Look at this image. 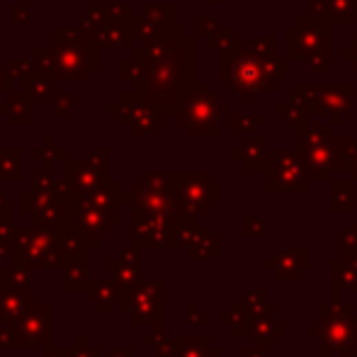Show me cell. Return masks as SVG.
<instances>
[{"mask_svg":"<svg viewBox=\"0 0 357 357\" xmlns=\"http://www.w3.org/2000/svg\"><path fill=\"white\" fill-rule=\"evenodd\" d=\"M268 190H306L299 163L287 151H280V158L268 173Z\"/></svg>","mask_w":357,"mask_h":357,"instance_id":"7","label":"cell"},{"mask_svg":"<svg viewBox=\"0 0 357 357\" xmlns=\"http://www.w3.org/2000/svg\"><path fill=\"white\" fill-rule=\"evenodd\" d=\"M13 265L29 270H63L56 234L42 226H13Z\"/></svg>","mask_w":357,"mask_h":357,"instance_id":"1","label":"cell"},{"mask_svg":"<svg viewBox=\"0 0 357 357\" xmlns=\"http://www.w3.org/2000/svg\"><path fill=\"white\" fill-rule=\"evenodd\" d=\"M73 357H102L100 355V348H95L88 340V335H78L73 343Z\"/></svg>","mask_w":357,"mask_h":357,"instance_id":"15","label":"cell"},{"mask_svg":"<svg viewBox=\"0 0 357 357\" xmlns=\"http://www.w3.org/2000/svg\"><path fill=\"white\" fill-rule=\"evenodd\" d=\"M32 291H3L0 289V324L13 326L32 309Z\"/></svg>","mask_w":357,"mask_h":357,"instance_id":"8","label":"cell"},{"mask_svg":"<svg viewBox=\"0 0 357 357\" xmlns=\"http://www.w3.org/2000/svg\"><path fill=\"white\" fill-rule=\"evenodd\" d=\"M42 357H73V348H61V345H49L42 350Z\"/></svg>","mask_w":357,"mask_h":357,"instance_id":"16","label":"cell"},{"mask_svg":"<svg viewBox=\"0 0 357 357\" xmlns=\"http://www.w3.org/2000/svg\"><path fill=\"white\" fill-rule=\"evenodd\" d=\"M163 343V326H155V331L151 335H144V345L146 348H158Z\"/></svg>","mask_w":357,"mask_h":357,"instance_id":"17","label":"cell"},{"mask_svg":"<svg viewBox=\"0 0 357 357\" xmlns=\"http://www.w3.org/2000/svg\"><path fill=\"white\" fill-rule=\"evenodd\" d=\"M13 331V345L20 348H49L56 343V306L52 301H42V304H32V309L10 326Z\"/></svg>","mask_w":357,"mask_h":357,"instance_id":"2","label":"cell"},{"mask_svg":"<svg viewBox=\"0 0 357 357\" xmlns=\"http://www.w3.org/2000/svg\"><path fill=\"white\" fill-rule=\"evenodd\" d=\"M188 255L190 258H216V255H219V241L204 234L199 241L188 245Z\"/></svg>","mask_w":357,"mask_h":357,"instance_id":"14","label":"cell"},{"mask_svg":"<svg viewBox=\"0 0 357 357\" xmlns=\"http://www.w3.org/2000/svg\"><path fill=\"white\" fill-rule=\"evenodd\" d=\"M241 61L243 63H241V66L236 63V71H234V88L243 93L245 102H250L253 93L273 88L270 83H265V80H270V73H268V66L260 63V59H258V63L250 56H243Z\"/></svg>","mask_w":357,"mask_h":357,"instance_id":"6","label":"cell"},{"mask_svg":"<svg viewBox=\"0 0 357 357\" xmlns=\"http://www.w3.org/2000/svg\"><path fill=\"white\" fill-rule=\"evenodd\" d=\"M5 345H13V331H10V326L0 324V348H5Z\"/></svg>","mask_w":357,"mask_h":357,"instance_id":"19","label":"cell"},{"mask_svg":"<svg viewBox=\"0 0 357 357\" xmlns=\"http://www.w3.org/2000/svg\"><path fill=\"white\" fill-rule=\"evenodd\" d=\"M85 296H88L90 304H95L100 316H107L112 304L119 299V289L112 280H93L88 291H85Z\"/></svg>","mask_w":357,"mask_h":357,"instance_id":"10","label":"cell"},{"mask_svg":"<svg viewBox=\"0 0 357 357\" xmlns=\"http://www.w3.org/2000/svg\"><path fill=\"white\" fill-rule=\"evenodd\" d=\"M188 319H190V321H207V316H204V314H197V304H190V306H188Z\"/></svg>","mask_w":357,"mask_h":357,"instance_id":"20","label":"cell"},{"mask_svg":"<svg viewBox=\"0 0 357 357\" xmlns=\"http://www.w3.org/2000/svg\"><path fill=\"white\" fill-rule=\"evenodd\" d=\"M324 331H326V343L333 345L338 353L345 355V340L353 335V319L343 314H335L333 319H326L324 316Z\"/></svg>","mask_w":357,"mask_h":357,"instance_id":"11","label":"cell"},{"mask_svg":"<svg viewBox=\"0 0 357 357\" xmlns=\"http://www.w3.org/2000/svg\"><path fill=\"white\" fill-rule=\"evenodd\" d=\"M160 294H163V282L153 280V282H139L134 289L119 291V309L124 316L132 319L137 326H163V304H160Z\"/></svg>","mask_w":357,"mask_h":357,"instance_id":"3","label":"cell"},{"mask_svg":"<svg viewBox=\"0 0 357 357\" xmlns=\"http://www.w3.org/2000/svg\"><path fill=\"white\" fill-rule=\"evenodd\" d=\"M63 275H66V280H63V289L71 294V291H88L90 287V273H88V263H75V265H68V268H63Z\"/></svg>","mask_w":357,"mask_h":357,"instance_id":"13","label":"cell"},{"mask_svg":"<svg viewBox=\"0 0 357 357\" xmlns=\"http://www.w3.org/2000/svg\"><path fill=\"white\" fill-rule=\"evenodd\" d=\"M134 245H173V219L165 214H137L132 229Z\"/></svg>","mask_w":357,"mask_h":357,"instance_id":"4","label":"cell"},{"mask_svg":"<svg viewBox=\"0 0 357 357\" xmlns=\"http://www.w3.org/2000/svg\"><path fill=\"white\" fill-rule=\"evenodd\" d=\"M142 275H144V263H142V255H139V245H129L117 258L109 260V280L117 284L119 291L134 289V287L142 282Z\"/></svg>","mask_w":357,"mask_h":357,"instance_id":"5","label":"cell"},{"mask_svg":"<svg viewBox=\"0 0 357 357\" xmlns=\"http://www.w3.org/2000/svg\"><path fill=\"white\" fill-rule=\"evenodd\" d=\"M13 258V238H0V260Z\"/></svg>","mask_w":357,"mask_h":357,"instance_id":"18","label":"cell"},{"mask_svg":"<svg viewBox=\"0 0 357 357\" xmlns=\"http://www.w3.org/2000/svg\"><path fill=\"white\" fill-rule=\"evenodd\" d=\"M107 357H134V353H132V348H117V350H112Z\"/></svg>","mask_w":357,"mask_h":357,"instance_id":"21","label":"cell"},{"mask_svg":"<svg viewBox=\"0 0 357 357\" xmlns=\"http://www.w3.org/2000/svg\"><path fill=\"white\" fill-rule=\"evenodd\" d=\"M56 248H59V255H61L63 268H68V265H75V263H85V248H90V245L78 231L68 229L56 236Z\"/></svg>","mask_w":357,"mask_h":357,"instance_id":"9","label":"cell"},{"mask_svg":"<svg viewBox=\"0 0 357 357\" xmlns=\"http://www.w3.org/2000/svg\"><path fill=\"white\" fill-rule=\"evenodd\" d=\"M34 280V270L22 265H10L0 270V289L3 291H29Z\"/></svg>","mask_w":357,"mask_h":357,"instance_id":"12","label":"cell"}]
</instances>
